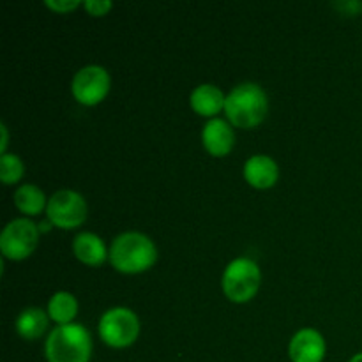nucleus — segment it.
<instances>
[{
  "mask_svg": "<svg viewBox=\"0 0 362 362\" xmlns=\"http://www.w3.org/2000/svg\"><path fill=\"white\" fill-rule=\"evenodd\" d=\"M158 262V247L141 232H124L110 246V264L120 274H141Z\"/></svg>",
  "mask_w": 362,
  "mask_h": 362,
  "instance_id": "nucleus-1",
  "label": "nucleus"
},
{
  "mask_svg": "<svg viewBox=\"0 0 362 362\" xmlns=\"http://www.w3.org/2000/svg\"><path fill=\"white\" fill-rule=\"evenodd\" d=\"M48 317L57 325L73 324L78 315V300L71 292H57L48 300Z\"/></svg>",
  "mask_w": 362,
  "mask_h": 362,
  "instance_id": "nucleus-16",
  "label": "nucleus"
},
{
  "mask_svg": "<svg viewBox=\"0 0 362 362\" xmlns=\"http://www.w3.org/2000/svg\"><path fill=\"white\" fill-rule=\"evenodd\" d=\"M112 88V76L98 64H90L76 71L71 81L73 98L83 106H95L106 99Z\"/></svg>",
  "mask_w": 362,
  "mask_h": 362,
  "instance_id": "nucleus-8",
  "label": "nucleus"
},
{
  "mask_svg": "<svg viewBox=\"0 0 362 362\" xmlns=\"http://www.w3.org/2000/svg\"><path fill=\"white\" fill-rule=\"evenodd\" d=\"M45 6L57 14H67L83 6V2L80 0H45Z\"/></svg>",
  "mask_w": 362,
  "mask_h": 362,
  "instance_id": "nucleus-18",
  "label": "nucleus"
},
{
  "mask_svg": "<svg viewBox=\"0 0 362 362\" xmlns=\"http://www.w3.org/2000/svg\"><path fill=\"white\" fill-rule=\"evenodd\" d=\"M269 113V98L260 85L246 81L226 94L225 115L233 127L255 129Z\"/></svg>",
  "mask_w": 362,
  "mask_h": 362,
  "instance_id": "nucleus-2",
  "label": "nucleus"
},
{
  "mask_svg": "<svg viewBox=\"0 0 362 362\" xmlns=\"http://www.w3.org/2000/svg\"><path fill=\"white\" fill-rule=\"evenodd\" d=\"M25 175V165L16 154H7L0 156V180L6 186H13V184L20 182Z\"/></svg>",
  "mask_w": 362,
  "mask_h": 362,
  "instance_id": "nucleus-17",
  "label": "nucleus"
},
{
  "mask_svg": "<svg viewBox=\"0 0 362 362\" xmlns=\"http://www.w3.org/2000/svg\"><path fill=\"white\" fill-rule=\"evenodd\" d=\"M52 228H53V225L48 221V219H46L45 223H41V225H39V232H42V233L49 232V230H52Z\"/></svg>",
  "mask_w": 362,
  "mask_h": 362,
  "instance_id": "nucleus-21",
  "label": "nucleus"
},
{
  "mask_svg": "<svg viewBox=\"0 0 362 362\" xmlns=\"http://www.w3.org/2000/svg\"><path fill=\"white\" fill-rule=\"evenodd\" d=\"M225 92L212 83L198 85L189 95V105L193 112L207 119H216V115L225 112Z\"/></svg>",
  "mask_w": 362,
  "mask_h": 362,
  "instance_id": "nucleus-12",
  "label": "nucleus"
},
{
  "mask_svg": "<svg viewBox=\"0 0 362 362\" xmlns=\"http://www.w3.org/2000/svg\"><path fill=\"white\" fill-rule=\"evenodd\" d=\"M48 311H42L41 308L35 306L21 310V313L16 317V322H14L16 332L27 341H35V339L41 338L48 331Z\"/></svg>",
  "mask_w": 362,
  "mask_h": 362,
  "instance_id": "nucleus-14",
  "label": "nucleus"
},
{
  "mask_svg": "<svg viewBox=\"0 0 362 362\" xmlns=\"http://www.w3.org/2000/svg\"><path fill=\"white\" fill-rule=\"evenodd\" d=\"M140 318L133 310L124 306L110 308L99 318V338L110 349H127L140 336Z\"/></svg>",
  "mask_w": 362,
  "mask_h": 362,
  "instance_id": "nucleus-5",
  "label": "nucleus"
},
{
  "mask_svg": "<svg viewBox=\"0 0 362 362\" xmlns=\"http://www.w3.org/2000/svg\"><path fill=\"white\" fill-rule=\"evenodd\" d=\"M262 272L260 267L251 258H235L226 265L221 276L223 293L235 304H246L260 290Z\"/></svg>",
  "mask_w": 362,
  "mask_h": 362,
  "instance_id": "nucleus-4",
  "label": "nucleus"
},
{
  "mask_svg": "<svg viewBox=\"0 0 362 362\" xmlns=\"http://www.w3.org/2000/svg\"><path fill=\"white\" fill-rule=\"evenodd\" d=\"M88 207L85 198L78 191L60 189L48 198L46 205V219L55 228L74 230L81 226L87 219Z\"/></svg>",
  "mask_w": 362,
  "mask_h": 362,
  "instance_id": "nucleus-7",
  "label": "nucleus"
},
{
  "mask_svg": "<svg viewBox=\"0 0 362 362\" xmlns=\"http://www.w3.org/2000/svg\"><path fill=\"white\" fill-rule=\"evenodd\" d=\"M327 354V343L317 329L304 327L292 336L288 356L292 362H322Z\"/></svg>",
  "mask_w": 362,
  "mask_h": 362,
  "instance_id": "nucleus-9",
  "label": "nucleus"
},
{
  "mask_svg": "<svg viewBox=\"0 0 362 362\" xmlns=\"http://www.w3.org/2000/svg\"><path fill=\"white\" fill-rule=\"evenodd\" d=\"M39 228L28 218H16L7 223L0 235V251L6 260H27L39 244Z\"/></svg>",
  "mask_w": 362,
  "mask_h": 362,
  "instance_id": "nucleus-6",
  "label": "nucleus"
},
{
  "mask_svg": "<svg viewBox=\"0 0 362 362\" xmlns=\"http://www.w3.org/2000/svg\"><path fill=\"white\" fill-rule=\"evenodd\" d=\"M48 362H88L92 357V336L85 325H57L45 343Z\"/></svg>",
  "mask_w": 362,
  "mask_h": 362,
  "instance_id": "nucleus-3",
  "label": "nucleus"
},
{
  "mask_svg": "<svg viewBox=\"0 0 362 362\" xmlns=\"http://www.w3.org/2000/svg\"><path fill=\"white\" fill-rule=\"evenodd\" d=\"M73 253L81 264L88 267H99L110 260V250H106L101 237L92 232H81L74 237Z\"/></svg>",
  "mask_w": 362,
  "mask_h": 362,
  "instance_id": "nucleus-13",
  "label": "nucleus"
},
{
  "mask_svg": "<svg viewBox=\"0 0 362 362\" xmlns=\"http://www.w3.org/2000/svg\"><path fill=\"white\" fill-rule=\"evenodd\" d=\"M244 179L255 189H271L279 179V166L271 156H251L244 163Z\"/></svg>",
  "mask_w": 362,
  "mask_h": 362,
  "instance_id": "nucleus-11",
  "label": "nucleus"
},
{
  "mask_svg": "<svg viewBox=\"0 0 362 362\" xmlns=\"http://www.w3.org/2000/svg\"><path fill=\"white\" fill-rule=\"evenodd\" d=\"M202 144L212 158H226L235 145V131L225 119H211L202 131Z\"/></svg>",
  "mask_w": 362,
  "mask_h": 362,
  "instance_id": "nucleus-10",
  "label": "nucleus"
},
{
  "mask_svg": "<svg viewBox=\"0 0 362 362\" xmlns=\"http://www.w3.org/2000/svg\"><path fill=\"white\" fill-rule=\"evenodd\" d=\"M0 134H2V140H0V154H7V144H9V131H7L6 124H0Z\"/></svg>",
  "mask_w": 362,
  "mask_h": 362,
  "instance_id": "nucleus-20",
  "label": "nucleus"
},
{
  "mask_svg": "<svg viewBox=\"0 0 362 362\" xmlns=\"http://www.w3.org/2000/svg\"><path fill=\"white\" fill-rule=\"evenodd\" d=\"M349 362H362V352H359V354H356V356L352 357V359H350Z\"/></svg>",
  "mask_w": 362,
  "mask_h": 362,
  "instance_id": "nucleus-22",
  "label": "nucleus"
},
{
  "mask_svg": "<svg viewBox=\"0 0 362 362\" xmlns=\"http://www.w3.org/2000/svg\"><path fill=\"white\" fill-rule=\"evenodd\" d=\"M14 205L18 211L25 216H37L42 211L46 212V205H48V198H46L45 191L35 184H21L16 191H14Z\"/></svg>",
  "mask_w": 362,
  "mask_h": 362,
  "instance_id": "nucleus-15",
  "label": "nucleus"
},
{
  "mask_svg": "<svg viewBox=\"0 0 362 362\" xmlns=\"http://www.w3.org/2000/svg\"><path fill=\"white\" fill-rule=\"evenodd\" d=\"M83 7H85V11L90 14V16L101 18V16H106V14L110 13V9L113 7V4L108 2V0H85Z\"/></svg>",
  "mask_w": 362,
  "mask_h": 362,
  "instance_id": "nucleus-19",
  "label": "nucleus"
}]
</instances>
